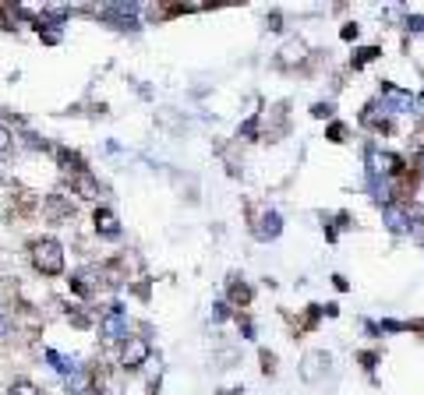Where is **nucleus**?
Here are the masks:
<instances>
[{
    "mask_svg": "<svg viewBox=\"0 0 424 395\" xmlns=\"http://www.w3.org/2000/svg\"><path fill=\"white\" fill-rule=\"evenodd\" d=\"M32 265L43 272V276H60L64 272V247L57 240H36L32 244Z\"/></svg>",
    "mask_w": 424,
    "mask_h": 395,
    "instance_id": "1",
    "label": "nucleus"
},
{
    "mask_svg": "<svg viewBox=\"0 0 424 395\" xmlns=\"http://www.w3.org/2000/svg\"><path fill=\"white\" fill-rule=\"evenodd\" d=\"M100 332H103L110 342L127 339V314H124L120 307H110V310L103 314V321H100Z\"/></svg>",
    "mask_w": 424,
    "mask_h": 395,
    "instance_id": "2",
    "label": "nucleus"
},
{
    "mask_svg": "<svg viewBox=\"0 0 424 395\" xmlns=\"http://www.w3.org/2000/svg\"><path fill=\"white\" fill-rule=\"evenodd\" d=\"M149 342L145 339H127L124 342V353H120V364H124V371H138L145 360H149Z\"/></svg>",
    "mask_w": 424,
    "mask_h": 395,
    "instance_id": "3",
    "label": "nucleus"
},
{
    "mask_svg": "<svg viewBox=\"0 0 424 395\" xmlns=\"http://www.w3.org/2000/svg\"><path fill=\"white\" fill-rule=\"evenodd\" d=\"M368 170H371V177H393V173L400 170V159H396L393 152L371 148V152H368Z\"/></svg>",
    "mask_w": 424,
    "mask_h": 395,
    "instance_id": "4",
    "label": "nucleus"
},
{
    "mask_svg": "<svg viewBox=\"0 0 424 395\" xmlns=\"http://www.w3.org/2000/svg\"><path fill=\"white\" fill-rule=\"evenodd\" d=\"M280 233H283V219H280V212H262L258 222H255V237H258V240H276Z\"/></svg>",
    "mask_w": 424,
    "mask_h": 395,
    "instance_id": "5",
    "label": "nucleus"
},
{
    "mask_svg": "<svg viewBox=\"0 0 424 395\" xmlns=\"http://www.w3.org/2000/svg\"><path fill=\"white\" fill-rule=\"evenodd\" d=\"M382 96L389 99V106H382V109H389V113H407V109L414 106L410 92H400L396 85H386V89H382Z\"/></svg>",
    "mask_w": 424,
    "mask_h": 395,
    "instance_id": "6",
    "label": "nucleus"
},
{
    "mask_svg": "<svg viewBox=\"0 0 424 395\" xmlns=\"http://www.w3.org/2000/svg\"><path fill=\"white\" fill-rule=\"evenodd\" d=\"M96 229H100L103 237H120V222H117V215H113L110 208H100V212H96Z\"/></svg>",
    "mask_w": 424,
    "mask_h": 395,
    "instance_id": "7",
    "label": "nucleus"
},
{
    "mask_svg": "<svg viewBox=\"0 0 424 395\" xmlns=\"http://www.w3.org/2000/svg\"><path fill=\"white\" fill-rule=\"evenodd\" d=\"M386 222H389V229H393V233H407V229H410L407 215H403L400 208H393V205H386Z\"/></svg>",
    "mask_w": 424,
    "mask_h": 395,
    "instance_id": "8",
    "label": "nucleus"
},
{
    "mask_svg": "<svg viewBox=\"0 0 424 395\" xmlns=\"http://www.w3.org/2000/svg\"><path fill=\"white\" fill-rule=\"evenodd\" d=\"M304 53H308V46L297 39V43H287V46H283V57H280V60H283V64H297V60H304Z\"/></svg>",
    "mask_w": 424,
    "mask_h": 395,
    "instance_id": "9",
    "label": "nucleus"
},
{
    "mask_svg": "<svg viewBox=\"0 0 424 395\" xmlns=\"http://www.w3.org/2000/svg\"><path fill=\"white\" fill-rule=\"evenodd\" d=\"M50 360H53V367H57V371H64L68 378H71V374H78V360H75V357H60V353H53V350H50Z\"/></svg>",
    "mask_w": 424,
    "mask_h": 395,
    "instance_id": "10",
    "label": "nucleus"
},
{
    "mask_svg": "<svg viewBox=\"0 0 424 395\" xmlns=\"http://www.w3.org/2000/svg\"><path fill=\"white\" fill-rule=\"evenodd\" d=\"M322 364L329 367V353H308V367H304V378H318Z\"/></svg>",
    "mask_w": 424,
    "mask_h": 395,
    "instance_id": "11",
    "label": "nucleus"
},
{
    "mask_svg": "<svg viewBox=\"0 0 424 395\" xmlns=\"http://www.w3.org/2000/svg\"><path fill=\"white\" fill-rule=\"evenodd\" d=\"M78 195H82V198H96V195H100V184H96L89 173H78Z\"/></svg>",
    "mask_w": 424,
    "mask_h": 395,
    "instance_id": "12",
    "label": "nucleus"
},
{
    "mask_svg": "<svg viewBox=\"0 0 424 395\" xmlns=\"http://www.w3.org/2000/svg\"><path fill=\"white\" fill-rule=\"evenodd\" d=\"M60 163H64L68 170L82 173V156H78V152H68V148H60Z\"/></svg>",
    "mask_w": 424,
    "mask_h": 395,
    "instance_id": "13",
    "label": "nucleus"
},
{
    "mask_svg": "<svg viewBox=\"0 0 424 395\" xmlns=\"http://www.w3.org/2000/svg\"><path fill=\"white\" fill-rule=\"evenodd\" d=\"M378 57V46H368V50H361L357 57H354V67H364V64H371Z\"/></svg>",
    "mask_w": 424,
    "mask_h": 395,
    "instance_id": "14",
    "label": "nucleus"
},
{
    "mask_svg": "<svg viewBox=\"0 0 424 395\" xmlns=\"http://www.w3.org/2000/svg\"><path fill=\"white\" fill-rule=\"evenodd\" d=\"M7 395H39V389H36L32 382H14V385H11V392H7Z\"/></svg>",
    "mask_w": 424,
    "mask_h": 395,
    "instance_id": "15",
    "label": "nucleus"
},
{
    "mask_svg": "<svg viewBox=\"0 0 424 395\" xmlns=\"http://www.w3.org/2000/svg\"><path fill=\"white\" fill-rule=\"evenodd\" d=\"M7 152H11V131H7V127H0V159H4Z\"/></svg>",
    "mask_w": 424,
    "mask_h": 395,
    "instance_id": "16",
    "label": "nucleus"
},
{
    "mask_svg": "<svg viewBox=\"0 0 424 395\" xmlns=\"http://www.w3.org/2000/svg\"><path fill=\"white\" fill-rule=\"evenodd\" d=\"M312 113H315V117H329V113H332V106H329V102H315V106H312Z\"/></svg>",
    "mask_w": 424,
    "mask_h": 395,
    "instance_id": "17",
    "label": "nucleus"
},
{
    "mask_svg": "<svg viewBox=\"0 0 424 395\" xmlns=\"http://www.w3.org/2000/svg\"><path fill=\"white\" fill-rule=\"evenodd\" d=\"M233 296H237V300H251V290H248V286H240V283H237V286H233Z\"/></svg>",
    "mask_w": 424,
    "mask_h": 395,
    "instance_id": "18",
    "label": "nucleus"
},
{
    "mask_svg": "<svg viewBox=\"0 0 424 395\" xmlns=\"http://www.w3.org/2000/svg\"><path fill=\"white\" fill-rule=\"evenodd\" d=\"M7 332H11V318H7V314H4V310H0V339H4V335H7Z\"/></svg>",
    "mask_w": 424,
    "mask_h": 395,
    "instance_id": "19",
    "label": "nucleus"
},
{
    "mask_svg": "<svg viewBox=\"0 0 424 395\" xmlns=\"http://www.w3.org/2000/svg\"><path fill=\"white\" fill-rule=\"evenodd\" d=\"M343 39H357V25H346L343 28Z\"/></svg>",
    "mask_w": 424,
    "mask_h": 395,
    "instance_id": "20",
    "label": "nucleus"
},
{
    "mask_svg": "<svg viewBox=\"0 0 424 395\" xmlns=\"http://www.w3.org/2000/svg\"><path fill=\"white\" fill-rule=\"evenodd\" d=\"M418 106H421V109H424V92H421V99H418Z\"/></svg>",
    "mask_w": 424,
    "mask_h": 395,
    "instance_id": "21",
    "label": "nucleus"
},
{
    "mask_svg": "<svg viewBox=\"0 0 424 395\" xmlns=\"http://www.w3.org/2000/svg\"><path fill=\"white\" fill-rule=\"evenodd\" d=\"M92 395H100V392H92Z\"/></svg>",
    "mask_w": 424,
    "mask_h": 395,
    "instance_id": "22",
    "label": "nucleus"
}]
</instances>
